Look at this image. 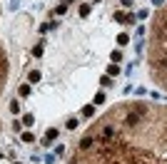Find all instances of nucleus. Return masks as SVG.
Wrapping results in <instances>:
<instances>
[{
    "instance_id": "obj_1",
    "label": "nucleus",
    "mask_w": 167,
    "mask_h": 164,
    "mask_svg": "<svg viewBox=\"0 0 167 164\" xmlns=\"http://www.w3.org/2000/svg\"><path fill=\"white\" fill-rule=\"evenodd\" d=\"M140 117H142L140 112H130V114L125 117V124H127V127H135V124H140Z\"/></svg>"
},
{
    "instance_id": "obj_2",
    "label": "nucleus",
    "mask_w": 167,
    "mask_h": 164,
    "mask_svg": "<svg viewBox=\"0 0 167 164\" xmlns=\"http://www.w3.org/2000/svg\"><path fill=\"white\" fill-rule=\"evenodd\" d=\"M92 142H95L92 137H82V139H80V149H90V147H92Z\"/></svg>"
},
{
    "instance_id": "obj_3",
    "label": "nucleus",
    "mask_w": 167,
    "mask_h": 164,
    "mask_svg": "<svg viewBox=\"0 0 167 164\" xmlns=\"http://www.w3.org/2000/svg\"><path fill=\"white\" fill-rule=\"evenodd\" d=\"M55 137H58V130H47V132H45V144H50Z\"/></svg>"
},
{
    "instance_id": "obj_4",
    "label": "nucleus",
    "mask_w": 167,
    "mask_h": 164,
    "mask_svg": "<svg viewBox=\"0 0 167 164\" xmlns=\"http://www.w3.org/2000/svg\"><path fill=\"white\" fill-rule=\"evenodd\" d=\"M55 13H58V15H65V13H67V3L58 5V8H55Z\"/></svg>"
},
{
    "instance_id": "obj_5",
    "label": "nucleus",
    "mask_w": 167,
    "mask_h": 164,
    "mask_svg": "<svg viewBox=\"0 0 167 164\" xmlns=\"http://www.w3.org/2000/svg\"><path fill=\"white\" fill-rule=\"evenodd\" d=\"M80 15L87 18V15H90V5H80Z\"/></svg>"
},
{
    "instance_id": "obj_6",
    "label": "nucleus",
    "mask_w": 167,
    "mask_h": 164,
    "mask_svg": "<svg viewBox=\"0 0 167 164\" xmlns=\"http://www.w3.org/2000/svg\"><path fill=\"white\" fill-rule=\"evenodd\" d=\"M115 20H117V23H125V20H127V23H130V18H127V15H125V13H117V15H115Z\"/></svg>"
},
{
    "instance_id": "obj_7",
    "label": "nucleus",
    "mask_w": 167,
    "mask_h": 164,
    "mask_svg": "<svg viewBox=\"0 0 167 164\" xmlns=\"http://www.w3.org/2000/svg\"><path fill=\"white\" fill-rule=\"evenodd\" d=\"M107 137H112V130H110V127L102 130V142H107Z\"/></svg>"
},
{
    "instance_id": "obj_8",
    "label": "nucleus",
    "mask_w": 167,
    "mask_h": 164,
    "mask_svg": "<svg viewBox=\"0 0 167 164\" xmlns=\"http://www.w3.org/2000/svg\"><path fill=\"white\" fill-rule=\"evenodd\" d=\"M23 142H28V144H30V142H35V137L30 134V132H25V134H23Z\"/></svg>"
},
{
    "instance_id": "obj_9",
    "label": "nucleus",
    "mask_w": 167,
    "mask_h": 164,
    "mask_svg": "<svg viewBox=\"0 0 167 164\" xmlns=\"http://www.w3.org/2000/svg\"><path fill=\"white\" fill-rule=\"evenodd\" d=\"M33 55H35V57H40V55H42V45H35V47H33Z\"/></svg>"
},
{
    "instance_id": "obj_10",
    "label": "nucleus",
    "mask_w": 167,
    "mask_h": 164,
    "mask_svg": "<svg viewBox=\"0 0 167 164\" xmlns=\"http://www.w3.org/2000/svg\"><path fill=\"white\" fill-rule=\"evenodd\" d=\"M37 80H40V72L33 70V72H30V82H37Z\"/></svg>"
},
{
    "instance_id": "obj_11",
    "label": "nucleus",
    "mask_w": 167,
    "mask_h": 164,
    "mask_svg": "<svg viewBox=\"0 0 167 164\" xmlns=\"http://www.w3.org/2000/svg\"><path fill=\"white\" fill-rule=\"evenodd\" d=\"M127 42H130L127 35H120V37H117V45H127Z\"/></svg>"
},
{
    "instance_id": "obj_12",
    "label": "nucleus",
    "mask_w": 167,
    "mask_h": 164,
    "mask_svg": "<svg viewBox=\"0 0 167 164\" xmlns=\"http://www.w3.org/2000/svg\"><path fill=\"white\" fill-rule=\"evenodd\" d=\"M20 95H23V97H28V95H30V87H28V85H23V87H20Z\"/></svg>"
},
{
    "instance_id": "obj_13",
    "label": "nucleus",
    "mask_w": 167,
    "mask_h": 164,
    "mask_svg": "<svg viewBox=\"0 0 167 164\" xmlns=\"http://www.w3.org/2000/svg\"><path fill=\"white\" fill-rule=\"evenodd\" d=\"M23 124H28V127H30V124H33V114H25V117H23Z\"/></svg>"
},
{
    "instance_id": "obj_14",
    "label": "nucleus",
    "mask_w": 167,
    "mask_h": 164,
    "mask_svg": "<svg viewBox=\"0 0 167 164\" xmlns=\"http://www.w3.org/2000/svg\"><path fill=\"white\" fill-rule=\"evenodd\" d=\"M102 102H105V95H102V92H97V95H95V104H102Z\"/></svg>"
},
{
    "instance_id": "obj_15",
    "label": "nucleus",
    "mask_w": 167,
    "mask_h": 164,
    "mask_svg": "<svg viewBox=\"0 0 167 164\" xmlns=\"http://www.w3.org/2000/svg\"><path fill=\"white\" fill-rule=\"evenodd\" d=\"M107 75H110V77H112V75H117V65H110V67H107Z\"/></svg>"
},
{
    "instance_id": "obj_16",
    "label": "nucleus",
    "mask_w": 167,
    "mask_h": 164,
    "mask_svg": "<svg viewBox=\"0 0 167 164\" xmlns=\"http://www.w3.org/2000/svg\"><path fill=\"white\" fill-rule=\"evenodd\" d=\"M92 112H95L92 107H85V109H82V114H85V117H92Z\"/></svg>"
},
{
    "instance_id": "obj_17",
    "label": "nucleus",
    "mask_w": 167,
    "mask_h": 164,
    "mask_svg": "<svg viewBox=\"0 0 167 164\" xmlns=\"http://www.w3.org/2000/svg\"><path fill=\"white\" fill-rule=\"evenodd\" d=\"M77 127V119H67V130H75Z\"/></svg>"
},
{
    "instance_id": "obj_18",
    "label": "nucleus",
    "mask_w": 167,
    "mask_h": 164,
    "mask_svg": "<svg viewBox=\"0 0 167 164\" xmlns=\"http://www.w3.org/2000/svg\"><path fill=\"white\" fill-rule=\"evenodd\" d=\"M162 65H165V67H167V60H162Z\"/></svg>"
},
{
    "instance_id": "obj_19",
    "label": "nucleus",
    "mask_w": 167,
    "mask_h": 164,
    "mask_svg": "<svg viewBox=\"0 0 167 164\" xmlns=\"http://www.w3.org/2000/svg\"><path fill=\"white\" fill-rule=\"evenodd\" d=\"M70 164H77V162H70Z\"/></svg>"
}]
</instances>
